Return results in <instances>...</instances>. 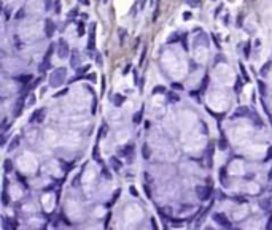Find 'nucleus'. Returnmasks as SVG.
Instances as JSON below:
<instances>
[{
    "instance_id": "obj_29",
    "label": "nucleus",
    "mask_w": 272,
    "mask_h": 230,
    "mask_svg": "<svg viewBox=\"0 0 272 230\" xmlns=\"http://www.w3.org/2000/svg\"><path fill=\"white\" fill-rule=\"evenodd\" d=\"M21 111H22V99L18 102V106H16V113H15V116H19V114H21Z\"/></svg>"
},
{
    "instance_id": "obj_20",
    "label": "nucleus",
    "mask_w": 272,
    "mask_h": 230,
    "mask_svg": "<svg viewBox=\"0 0 272 230\" xmlns=\"http://www.w3.org/2000/svg\"><path fill=\"white\" fill-rule=\"evenodd\" d=\"M76 24H78V37H83L85 35V24L81 21H76Z\"/></svg>"
},
{
    "instance_id": "obj_37",
    "label": "nucleus",
    "mask_w": 272,
    "mask_h": 230,
    "mask_svg": "<svg viewBox=\"0 0 272 230\" xmlns=\"http://www.w3.org/2000/svg\"><path fill=\"white\" fill-rule=\"evenodd\" d=\"M129 191H131V194H132L134 197H139V192L135 191V187H134V186H131V189H129Z\"/></svg>"
},
{
    "instance_id": "obj_11",
    "label": "nucleus",
    "mask_w": 272,
    "mask_h": 230,
    "mask_svg": "<svg viewBox=\"0 0 272 230\" xmlns=\"http://www.w3.org/2000/svg\"><path fill=\"white\" fill-rule=\"evenodd\" d=\"M110 165H112V168L115 170V171H119L121 170V167H123V164L113 156V157H110Z\"/></svg>"
},
{
    "instance_id": "obj_19",
    "label": "nucleus",
    "mask_w": 272,
    "mask_h": 230,
    "mask_svg": "<svg viewBox=\"0 0 272 230\" xmlns=\"http://www.w3.org/2000/svg\"><path fill=\"white\" fill-rule=\"evenodd\" d=\"M260 205H261L263 210H269V208H270V200H269V198H263V200L260 201Z\"/></svg>"
},
{
    "instance_id": "obj_23",
    "label": "nucleus",
    "mask_w": 272,
    "mask_h": 230,
    "mask_svg": "<svg viewBox=\"0 0 272 230\" xmlns=\"http://www.w3.org/2000/svg\"><path fill=\"white\" fill-rule=\"evenodd\" d=\"M186 5H189L191 8H196L201 5V0H186Z\"/></svg>"
},
{
    "instance_id": "obj_22",
    "label": "nucleus",
    "mask_w": 272,
    "mask_h": 230,
    "mask_svg": "<svg viewBox=\"0 0 272 230\" xmlns=\"http://www.w3.org/2000/svg\"><path fill=\"white\" fill-rule=\"evenodd\" d=\"M218 148L221 151H226L228 149V141H226V138H221L220 141H218Z\"/></svg>"
},
{
    "instance_id": "obj_39",
    "label": "nucleus",
    "mask_w": 272,
    "mask_h": 230,
    "mask_svg": "<svg viewBox=\"0 0 272 230\" xmlns=\"http://www.w3.org/2000/svg\"><path fill=\"white\" fill-rule=\"evenodd\" d=\"M191 18H193V15H191V13H188V11H186V13H185V15H183V19H185V21H188V19H191Z\"/></svg>"
},
{
    "instance_id": "obj_48",
    "label": "nucleus",
    "mask_w": 272,
    "mask_h": 230,
    "mask_svg": "<svg viewBox=\"0 0 272 230\" xmlns=\"http://www.w3.org/2000/svg\"><path fill=\"white\" fill-rule=\"evenodd\" d=\"M129 70H131V65H127L126 69H124V75H127V72H129Z\"/></svg>"
},
{
    "instance_id": "obj_24",
    "label": "nucleus",
    "mask_w": 272,
    "mask_h": 230,
    "mask_svg": "<svg viewBox=\"0 0 272 230\" xmlns=\"http://www.w3.org/2000/svg\"><path fill=\"white\" fill-rule=\"evenodd\" d=\"M162 92H166V86H158V87H154L153 89V95H156V94H162Z\"/></svg>"
},
{
    "instance_id": "obj_34",
    "label": "nucleus",
    "mask_w": 272,
    "mask_h": 230,
    "mask_svg": "<svg viewBox=\"0 0 272 230\" xmlns=\"http://www.w3.org/2000/svg\"><path fill=\"white\" fill-rule=\"evenodd\" d=\"M172 89H175V91H182L183 86H182L180 83H172Z\"/></svg>"
},
{
    "instance_id": "obj_32",
    "label": "nucleus",
    "mask_w": 272,
    "mask_h": 230,
    "mask_svg": "<svg viewBox=\"0 0 272 230\" xmlns=\"http://www.w3.org/2000/svg\"><path fill=\"white\" fill-rule=\"evenodd\" d=\"M67 92H69V89H67V87H65V89H62V91H59V92L56 94V95H54V99H58V97H62V95H65Z\"/></svg>"
},
{
    "instance_id": "obj_30",
    "label": "nucleus",
    "mask_w": 272,
    "mask_h": 230,
    "mask_svg": "<svg viewBox=\"0 0 272 230\" xmlns=\"http://www.w3.org/2000/svg\"><path fill=\"white\" fill-rule=\"evenodd\" d=\"M170 222H172V225H173V227H180V225H182L185 221H183V219H178V221H177V219H170Z\"/></svg>"
},
{
    "instance_id": "obj_49",
    "label": "nucleus",
    "mask_w": 272,
    "mask_h": 230,
    "mask_svg": "<svg viewBox=\"0 0 272 230\" xmlns=\"http://www.w3.org/2000/svg\"><path fill=\"white\" fill-rule=\"evenodd\" d=\"M151 227H153V228H156V227H158V225H156V222H154V219H151Z\"/></svg>"
},
{
    "instance_id": "obj_45",
    "label": "nucleus",
    "mask_w": 272,
    "mask_h": 230,
    "mask_svg": "<svg viewBox=\"0 0 272 230\" xmlns=\"http://www.w3.org/2000/svg\"><path fill=\"white\" fill-rule=\"evenodd\" d=\"M145 54H146V49H143V54H142V57H140V65L143 64V59H145Z\"/></svg>"
},
{
    "instance_id": "obj_13",
    "label": "nucleus",
    "mask_w": 272,
    "mask_h": 230,
    "mask_svg": "<svg viewBox=\"0 0 272 230\" xmlns=\"http://www.w3.org/2000/svg\"><path fill=\"white\" fill-rule=\"evenodd\" d=\"M112 102H113L115 106H121V105L124 103V97L121 95V94H115V95L112 97Z\"/></svg>"
},
{
    "instance_id": "obj_42",
    "label": "nucleus",
    "mask_w": 272,
    "mask_h": 230,
    "mask_svg": "<svg viewBox=\"0 0 272 230\" xmlns=\"http://www.w3.org/2000/svg\"><path fill=\"white\" fill-rule=\"evenodd\" d=\"M110 216H112V214H107V219H105V225H104L105 228L108 227V221H110Z\"/></svg>"
},
{
    "instance_id": "obj_43",
    "label": "nucleus",
    "mask_w": 272,
    "mask_h": 230,
    "mask_svg": "<svg viewBox=\"0 0 272 230\" xmlns=\"http://www.w3.org/2000/svg\"><path fill=\"white\" fill-rule=\"evenodd\" d=\"M56 13H61V3L59 2H56V10H54Z\"/></svg>"
},
{
    "instance_id": "obj_26",
    "label": "nucleus",
    "mask_w": 272,
    "mask_h": 230,
    "mask_svg": "<svg viewBox=\"0 0 272 230\" xmlns=\"http://www.w3.org/2000/svg\"><path fill=\"white\" fill-rule=\"evenodd\" d=\"M2 203H3V206H7V205L10 203V198H8L7 191H3V194H2Z\"/></svg>"
},
{
    "instance_id": "obj_12",
    "label": "nucleus",
    "mask_w": 272,
    "mask_h": 230,
    "mask_svg": "<svg viewBox=\"0 0 272 230\" xmlns=\"http://www.w3.org/2000/svg\"><path fill=\"white\" fill-rule=\"evenodd\" d=\"M107 132H108V126H107V122H102V126L99 129V133H97V140L105 138L107 137Z\"/></svg>"
},
{
    "instance_id": "obj_5",
    "label": "nucleus",
    "mask_w": 272,
    "mask_h": 230,
    "mask_svg": "<svg viewBox=\"0 0 272 230\" xmlns=\"http://www.w3.org/2000/svg\"><path fill=\"white\" fill-rule=\"evenodd\" d=\"M88 51H96V24L91 25V32L88 38Z\"/></svg>"
},
{
    "instance_id": "obj_27",
    "label": "nucleus",
    "mask_w": 272,
    "mask_h": 230,
    "mask_svg": "<svg viewBox=\"0 0 272 230\" xmlns=\"http://www.w3.org/2000/svg\"><path fill=\"white\" fill-rule=\"evenodd\" d=\"M102 175H104V178L105 179H112V175H110V171H108L104 165H102Z\"/></svg>"
},
{
    "instance_id": "obj_33",
    "label": "nucleus",
    "mask_w": 272,
    "mask_h": 230,
    "mask_svg": "<svg viewBox=\"0 0 272 230\" xmlns=\"http://www.w3.org/2000/svg\"><path fill=\"white\" fill-rule=\"evenodd\" d=\"M250 46H251V43L247 42V45H245V57H247V59L250 57Z\"/></svg>"
},
{
    "instance_id": "obj_44",
    "label": "nucleus",
    "mask_w": 272,
    "mask_h": 230,
    "mask_svg": "<svg viewBox=\"0 0 272 230\" xmlns=\"http://www.w3.org/2000/svg\"><path fill=\"white\" fill-rule=\"evenodd\" d=\"M215 60L216 62H224V57L223 56H218V57H215Z\"/></svg>"
},
{
    "instance_id": "obj_18",
    "label": "nucleus",
    "mask_w": 272,
    "mask_h": 230,
    "mask_svg": "<svg viewBox=\"0 0 272 230\" xmlns=\"http://www.w3.org/2000/svg\"><path fill=\"white\" fill-rule=\"evenodd\" d=\"M16 79L21 81V83H24V84H27V83H29V81L32 79V75H21V76H18Z\"/></svg>"
},
{
    "instance_id": "obj_35",
    "label": "nucleus",
    "mask_w": 272,
    "mask_h": 230,
    "mask_svg": "<svg viewBox=\"0 0 272 230\" xmlns=\"http://www.w3.org/2000/svg\"><path fill=\"white\" fill-rule=\"evenodd\" d=\"M119 38H121V43H123V40H124V35H126V30L124 29H119Z\"/></svg>"
},
{
    "instance_id": "obj_10",
    "label": "nucleus",
    "mask_w": 272,
    "mask_h": 230,
    "mask_svg": "<svg viewBox=\"0 0 272 230\" xmlns=\"http://www.w3.org/2000/svg\"><path fill=\"white\" fill-rule=\"evenodd\" d=\"M142 119H143V106L140 108V110H139L137 113L134 114V117H132V122H134L135 126H139V124L142 122Z\"/></svg>"
},
{
    "instance_id": "obj_41",
    "label": "nucleus",
    "mask_w": 272,
    "mask_h": 230,
    "mask_svg": "<svg viewBox=\"0 0 272 230\" xmlns=\"http://www.w3.org/2000/svg\"><path fill=\"white\" fill-rule=\"evenodd\" d=\"M78 2H80L81 5H85V7H88V5H89V0H78Z\"/></svg>"
},
{
    "instance_id": "obj_6",
    "label": "nucleus",
    "mask_w": 272,
    "mask_h": 230,
    "mask_svg": "<svg viewBox=\"0 0 272 230\" xmlns=\"http://www.w3.org/2000/svg\"><path fill=\"white\" fill-rule=\"evenodd\" d=\"M119 154L126 156L127 164H132V160H134V146H132V144H127V146H124V148H121Z\"/></svg>"
},
{
    "instance_id": "obj_16",
    "label": "nucleus",
    "mask_w": 272,
    "mask_h": 230,
    "mask_svg": "<svg viewBox=\"0 0 272 230\" xmlns=\"http://www.w3.org/2000/svg\"><path fill=\"white\" fill-rule=\"evenodd\" d=\"M248 114H250V111H248L247 106H240L237 110V113H236V116H248Z\"/></svg>"
},
{
    "instance_id": "obj_25",
    "label": "nucleus",
    "mask_w": 272,
    "mask_h": 230,
    "mask_svg": "<svg viewBox=\"0 0 272 230\" xmlns=\"http://www.w3.org/2000/svg\"><path fill=\"white\" fill-rule=\"evenodd\" d=\"M270 65H272L270 62H267V64H264V65H263V69H261V75H263V76H266V75H267V72H269V69H270Z\"/></svg>"
},
{
    "instance_id": "obj_40",
    "label": "nucleus",
    "mask_w": 272,
    "mask_h": 230,
    "mask_svg": "<svg viewBox=\"0 0 272 230\" xmlns=\"http://www.w3.org/2000/svg\"><path fill=\"white\" fill-rule=\"evenodd\" d=\"M270 159H272V146L269 148V154L266 156V162H267V160H270Z\"/></svg>"
},
{
    "instance_id": "obj_28",
    "label": "nucleus",
    "mask_w": 272,
    "mask_h": 230,
    "mask_svg": "<svg viewBox=\"0 0 272 230\" xmlns=\"http://www.w3.org/2000/svg\"><path fill=\"white\" fill-rule=\"evenodd\" d=\"M258 86H260V92H261V95H266V84L263 83V81H258Z\"/></svg>"
},
{
    "instance_id": "obj_2",
    "label": "nucleus",
    "mask_w": 272,
    "mask_h": 230,
    "mask_svg": "<svg viewBox=\"0 0 272 230\" xmlns=\"http://www.w3.org/2000/svg\"><path fill=\"white\" fill-rule=\"evenodd\" d=\"M212 218H213V221L216 222V225H221V227H224V228H233V224H231V221L226 218L223 213H213Z\"/></svg>"
},
{
    "instance_id": "obj_31",
    "label": "nucleus",
    "mask_w": 272,
    "mask_h": 230,
    "mask_svg": "<svg viewBox=\"0 0 272 230\" xmlns=\"http://www.w3.org/2000/svg\"><path fill=\"white\" fill-rule=\"evenodd\" d=\"M24 16H25V10L21 8V10L16 13V16H15V18H16V19H21V18H24Z\"/></svg>"
},
{
    "instance_id": "obj_46",
    "label": "nucleus",
    "mask_w": 272,
    "mask_h": 230,
    "mask_svg": "<svg viewBox=\"0 0 272 230\" xmlns=\"http://www.w3.org/2000/svg\"><path fill=\"white\" fill-rule=\"evenodd\" d=\"M118 197H119V191H118V192L113 195V198H112V203H113V201H116V198H118Z\"/></svg>"
},
{
    "instance_id": "obj_36",
    "label": "nucleus",
    "mask_w": 272,
    "mask_h": 230,
    "mask_svg": "<svg viewBox=\"0 0 272 230\" xmlns=\"http://www.w3.org/2000/svg\"><path fill=\"white\" fill-rule=\"evenodd\" d=\"M78 15V8H73L70 13H69V18H73V16H76Z\"/></svg>"
},
{
    "instance_id": "obj_17",
    "label": "nucleus",
    "mask_w": 272,
    "mask_h": 230,
    "mask_svg": "<svg viewBox=\"0 0 272 230\" xmlns=\"http://www.w3.org/2000/svg\"><path fill=\"white\" fill-rule=\"evenodd\" d=\"M3 170H5V173L13 171V164H11V160H10V159H7V160L3 162Z\"/></svg>"
},
{
    "instance_id": "obj_3",
    "label": "nucleus",
    "mask_w": 272,
    "mask_h": 230,
    "mask_svg": "<svg viewBox=\"0 0 272 230\" xmlns=\"http://www.w3.org/2000/svg\"><path fill=\"white\" fill-rule=\"evenodd\" d=\"M196 195H197L199 200H202V201L209 200L210 195H212V187H209V186H197V187H196Z\"/></svg>"
},
{
    "instance_id": "obj_38",
    "label": "nucleus",
    "mask_w": 272,
    "mask_h": 230,
    "mask_svg": "<svg viewBox=\"0 0 272 230\" xmlns=\"http://www.w3.org/2000/svg\"><path fill=\"white\" fill-rule=\"evenodd\" d=\"M88 70H89V65L81 67V69H78V73H85V72H88Z\"/></svg>"
},
{
    "instance_id": "obj_8",
    "label": "nucleus",
    "mask_w": 272,
    "mask_h": 230,
    "mask_svg": "<svg viewBox=\"0 0 272 230\" xmlns=\"http://www.w3.org/2000/svg\"><path fill=\"white\" fill-rule=\"evenodd\" d=\"M70 65L73 67V69H78L80 64H81V57H80V52L78 51H72L70 52Z\"/></svg>"
},
{
    "instance_id": "obj_14",
    "label": "nucleus",
    "mask_w": 272,
    "mask_h": 230,
    "mask_svg": "<svg viewBox=\"0 0 272 230\" xmlns=\"http://www.w3.org/2000/svg\"><path fill=\"white\" fill-rule=\"evenodd\" d=\"M19 141H21V138H19V137H15V140H11V143H10V146H8V151L16 149V148L19 146Z\"/></svg>"
},
{
    "instance_id": "obj_7",
    "label": "nucleus",
    "mask_w": 272,
    "mask_h": 230,
    "mask_svg": "<svg viewBox=\"0 0 272 230\" xmlns=\"http://www.w3.org/2000/svg\"><path fill=\"white\" fill-rule=\"evenodd\" d=\"M54 32H56V24H54L51 19H46L45 21V35L48 38H51L54 35Z\"/></svg>"
},
{
    "instance_id": "obj_1",
    "label": "nucleus",
    "mask_w": 272,
    "mask_h": 230,
    "mask_svg": "<svg viewBox=\"0 0 272 230\" xmlns=\"http://www.w3.org/2000/svg\"><path fill=\"white\" fill-rule=\"evenodd\" d=\"M65 78H67V70L65 69H56L53 73H51V76H49V86L51 87H59V86H62L64 84V81H65Z\"/></svg>"
},
{
    "instance_id": "obj_9",
    "label": "nucleus",
    "mask_w": 272,
    "mask_h": 230,
    "mask_svg": "<svg viewBox=\"0 0 272 230\" xmlns=\"http://www.w3.org/2000/svg\"><path fill=\"white\" fill-rule=\"evenodd\" d=\"M45 116H46V110H45V108H40V110L32 116L30 121H32V122H34V121H37L38 124H42V122H43V119H45Z\"/></svg>"
},
{
    "instance_id": "obj_4",
    "label": "nucleus",
    "mask_w": 272,
    "mask_h": 230,
    "mask_svg": "<svg viewBox=\"0 0 272 230\" xmlns=\"http://www.w3.org/2000/svg\"><path fill=\"white\" fill-rule=\"evenodd\" d=\"M58 56L61 57V59H64V57H67L70 54V48H69V43L65 42L64 38H61L59 42H58Z\"/></svg>"
},
{
    "instance_id": "obj_47",
    "label": "nucleus",
    "mask_w": 272,
    "mask_h": 230,
    "mask_svg": "<svg viewBox=\"0 0 272 230\" xmlns=\"http://www.w3.org/2000/svg\"><path fill=\"white\" fill-rule=\"evenodd\" d=\"M88 79H91V81H96V76H94V75H88Z\"/></svg>"
},
{
    "instance_id": "obj_21",
    "label": "nucleus",
    "mask_w": 272,
    "mask_h": 230,
    "mask_svg": "<svg viewBox=\"0 0 272 230\" xmlns=\"http://www.w3.org/2000/svg\"><path fill=\"white\" fill-rule=\"evenodd\" d=\"M167 97H169V102H172V103H175V102H178V100H180V97L177 95V94H173V92H169V94H167Z\"/></svg>"
},
{
    "instance_id": "obj_15",
    "label": "nucleus",
    "mask_w": 272,
    "mask_h": 230,
    "mask_svg": "<svg viewBox=\"0 0 272 230\" xmlns=\"http://www.w3.org/2000/svg\"><path fill=\"white\" fill-rule=\"evenodd\" d=\"M142 154H143V157H145V159H150V156H151V151H150V146H148L146 143L142 146Z\"/></svg>"
}]
</instances>
